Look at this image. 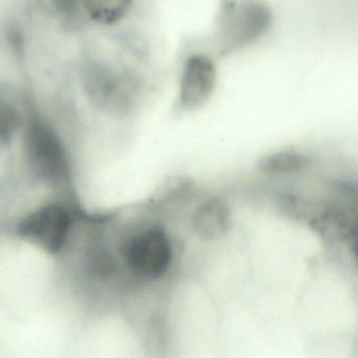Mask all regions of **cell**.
I'll return each instance as SVG.
<instances>
[{"mask_svg":"<svg viewBox=\"0 0 358 358\" xmlns=\"http://www.w3.org/2000/svg\"><path fill=\"white\" fill-rule=\"evenodd\" d=\"M27 152L31 165L43 177L53 178L64 167V150L57 136L41 121H34L27 134Z\"/></svg>","mask_w":358,"mask_h":358,"instance_id":"cell-5","label":"cell"},{"mask_svg":"<svg viewBox=\"0 0 358 358\" xmlns=\"http://www.w3.org/2000/svg\"><path fill=\"white\" fill-rule=\"evenodd\" d=\"M89 85L94 98L106 103L122 106L136 95V83L131 77L114 74L98 69L89 75Z\"/></svg>","mask_w":358,"mask_h":358,"instance_id":"cell-7","label":"cell"},{"mask_svg":"<svg viewBox=\"0 0 358 358\" xmlns=\"http://www.w3.org/2000/svg\"><path fill=\"white\" fill-rule=\"evenodd\" d=\"M20 125L17 110L5 102H0V141L11 139Z\"/></svg>","mask_w":358,"mask_h":358,"instance_id":"cell-10","label":"cell"},{"mask_svg":"<svg viewBox=\"0 0 358 358\" xmlns=\"http://www.w3.org/2000/svg\"><path fill=\"white\" fill-rule=\"evenodd\" d=\"M272 24L263 0H223L215 16V45L221 56L231 55L261 38Z\"/></svg>","mask_w":358,"mask_h":358,"instance_id":"cell-1","label":"cell"},{"mask_svg":"<svg viewBox=\"0 0 358 358\" xmlns=\"http://www.w3.org/2000/svg\"><path fill=\"white\" fill-rule=\"evenodd\" d=\"M70 228V217L62 207L48 206L35 211L22 221L20 234L26 240L50 253L64 246Z\"/></svg>","mask_w":358,"mask_h":358,"instance_id":"cell-4","label":"cell"},{"mask_svg":"<svg viewBox=\"0 0 358 358\" xmlns=\"http://www.w3.org/2000/svg\"><path fill=\"white\" fill-rule=\"evenodd\" d=\"M81 3L92 20L112 24L127 15L131 0H81Z\"/></svg>","mask_w":358,"mask_h":358,"instance_id":"cell-9","label":"cell"},{"mask_svg":"<svg viewBox=\"0 0 358 358\" xmlns=\"http://www.w3.org/2000/svg\"><path fill=\"white\" fill-rule=\"evenodd\" d=\"M194 234L204 241H215L225 236L231 228V215L223 201L210 199L194 211L192 220Z\"/></svg>","mask_w":358,"mask_h":358,"instance_id":"cell-6","label":"cell"},{"mask_svg":"<svg viewBox=\"0 0 358 358\" xmlns=\"http://www.w3.org/2000/svg\"><path fill=\"white\" fill-rule=\"evenodd\" d=\"M127 263L137 275L158 278L169 269L171 262V245L162 228L145 230L133 238L127 246Z\"/></svg>","mask_w":358,"mask_h":358,"instance_id":"cell-2","label":"cell"},{"mask_svg":"<svg viewBox=\"0 0 358 358\" xmlns=\"http://www.w3.org/2000/svg\"><path fill=\"white\" fill-rule=\"evenodd\" d=\"M217 70L210 58L202 54L190 56L182 71L178 104L184 112L206 106L217 87Z\"/></svg>","mask_w":358,"mask_h":358,"instance_id":"cell-3","label":"cell"},{"mask_svg":"<svg viewBox=\"0 0 358 358\" xmlns=\"http://www.w3.org/2000/svg\"><path fill=\"white\" fill-rule=\"evenodd\" d=\"M307 157L294 150H284L264 157L257 163V169L264 175H290L308 166Z\"/></svg>","mask_w":358,"mask_h":358,"instance_id":"cell-8","label":"cell"}]
</instances>
